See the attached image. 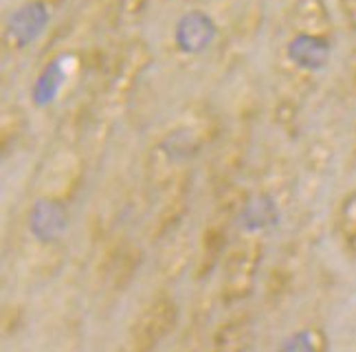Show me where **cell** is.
Returning <instances> with one entry per match:
<instances>
[{
  "mask_svg": "<svg viewBox=\"0 0 356 352\" xmlns=\"http://www.w3.org/2000/svg\"><path fill=\"white\" fill-rule=\"evenodd\" d=\"M161 31V49L187 71L227 69L257 35L262 0H172Z\"/></svg>",
  "mask_w": 356,
  "mask_h": 352,
  "instance_id": "2",
  "label": "cell"
},
{
  "mask_svg": "<svg viewBox=\"0 0 356 352\" xmlns=\"http://www.w3.org/2000/svg\"><path fill=\"white\" fill-rule=\"evenodd\" d=\"M310 232H301V236H295L286 242L280 258L273 262L264 280V297L270 306L282 304L286 297L295 291V284L299 280L301 269H304L308 253H310Z\"/></svg>",
  "mask_w": 356,
  "mask_h": 352,
  "instance_id": "10",
  "label": "cell"
},
{
  "mask_svg": "<svg viewBox=\"0 0 356 352\" xmlns=\"http://www.w3.org/2000/svg\"><path fill=\"white\" fill-rule=\"evenodd\" d=\"M71 7V0H11L0 18L3 64L33 60Z\"/></svg>",
  "mask_w": 356,
  "mask_h": 352,
  "instance_id": "5",
  "label": "cell"
},
{
  "mask_svg": "<svg viewBox=\"0 0 356 352\" xmlns=\"http://www.w3.org/2000/svg\"><path fill=\"white\" fill-rule=\"evenodd\" d=\"M141 3H149V0H141ZM134 5H136L134 0H130V9H134Z\"/></svg>",
  "mask_w": 356,
  "mask_h": 352,
  "instance_id": "18",
  "label": "cell"
},
{
  "mask_svg": "<svg viewBox=\"0 0 356 352\" xmlns=\"http://www.w3.org/2000/svg\"><path fill=\"white\" fill-rule=\"evenodd\" d=\"M266 253V242L234 236V242L220 264V289L218 300L225 306H238L253 295L259 278H262V262Z\"/></svg>",
  "mask_w": 356,
  "mask_h": 352,
  "instance_id": "8",
  "label": "cell"
},
{
  "mask_svg": "<svg viewBox=\"0 0 356 352\" xmlns=\"http://www.w3.org/2000/svg\"><path fill=\"white\" fill-rule=\"evenodd\" d=\"M181 319V308L170 293H156L143 304L132 319L126 344L117 352H156L159 346L172 337Z\"/></svg>",
  "mask_w": 356,
  "mask_h": 352,
  "instance_id": "9",
  "label": "cell"
},
{
  "mask_svg": "<svg viewBox=\"0 0 356 352\" xmlns=\"http://www.w3.org/2000/svg\"><path fill=\"white\" fill-rule=\"evenodd\" d=\"M346 88L352 95H356V45L352 47L348 64H346Z\"/></svg>",
  "mask_w": 356,
  "mask_h": 352,
  "instance_id": "16",
  "label": "cell"
},
{
  "mask_svg": "<svg viewBox=\"0 0 356 352\" xmlns=\"http://www.w3.org/2000/svg\"><path fill=\"white\" fill-rule=\"evenodd\" d=\"M86 179L84 145L71 134L58 132V139L40 161L33 174V194L71 202L77 198Z\"/></svg>",
  "mask_w": 356,
  "mask_h": 352,
  "instance_id": "7",
  "label": "cell"
},
{
  "mask_svg": "<svg viewBox=\"0 0 356 352\" xmlns=\"http://www.w3.org/2000/svg\"><path fill=\"white\" fill-rule=\"evenodd\" d=\"M253 335L251 313H236L218 323L202 352H249Z\"/></svg>",
  "mask_w": 356,
  "mask_h": 352,
  "instance_id": "12",
  "label": "cell"
},
{
  "mask_svg": "<svg viewBox=\"0 0 356 352\" xmlns=\"http://www.w3.org/2000/svg\"><path fill=\"white\" fill-rule=\"evenodd\" d=\"M222 139V119L204 102L189 104L156 132L143 154V181L156 194L194 174L196 161Z\"/></svg>",
  "mask_w": 356,
  "mask_h": 352,
  "instance_id": "3",
  "label": "cell"
},
{
  "mask_svg": "<svg viewBox=\"0 0 356 352\" xmlns=\"http://www.w3.org/2000/svg\"><path fill=\"white\" fill-rule=\"evenodd\" d=\"M339 18L330 0H286L270 29V75L275 86L273 115L293 128L297 115L332 66Z\"/></svg>",
  "mask_w": 356,
  "mask_h": 352,
  "instance_id": "1",
  "label": "cell"
},
{
  "mask_svg": "<svg viewBox=\"0 0 356 352\" xmlns=\"http://www.w3.org/2000/svg\"><path fill=\"white\" fill-rule=\"evenodd\" d=\"M68 207V202L40 194H31L26 202L18 227V253L33 275L47 278L62 266L71 227Z\"/></svg>",
  "mask_w": 356,
  "mask_h": 352,
  "instance_id": "4",
  "label": "cell"
},
{
  "mask_svg": "<svg viewBox=\"0 0 356 352\" xmlns=\"http://www.w3.org/2000/svg\"><path fill=\"white\" fill-rule=\"evenodd\" d=\"M350 166L356 168V126L352 132V147H350Z\"/></svg>",
  "mask_w": 356,
  "mask_h": 352,
  "instance_id": "17",
  "label": "cell"
},
{
  "mask_svg": "<svg viewBox=\"0 0 356 352\" xmlns=\"http://www.w3.org/2000/svg\"><path fill=\"white\" fill-rule=\"evenodd\" d=\"M334 11H337L341 29H343L356 45V0H334Z\"/></svg>",
  "mask_w": 356,
  "mask_h": 352,
  "instance_id": "15",
  "label": "cell"
},
{
  "mask_svg": "<svg viewBox=\"0 0 356 352\" xmlns=\"http://www.w3.org/2000/svg\"><path fill=\"white\" fill-rule=\"evenodd\" d=\"M191 179L194 174L172 183L170 187L156 192V207L152 218H149V236L152 240H163L178 232L187 207H189V194H191Z\"/></svg>",
  "mask_w": 356,
  "mask_h": 352,
  "instance_id": "11",
  "label": "cell"
},
{
  "mask_svg": "<svg viewBox=\"0 0 356 352\" xmlns=\"http://www.w3.org/2000/svg\"><path fill=\"white\" fill-rule=\"evenodd\" d=\"M277 352H330V335L319 323H308L286 337Z\"/></svg>",
  "mask_w": 356,
  "mask_h": 352,
  "instance_id": "14",
  "label": "cell"
},
{
  "mask_svg": "<svg viewBox=\"0 0 356 352\" xmlns=\"http://www.w3.org/2000/svg\"><path fill=\"white\" fill-rule=\"evenodd\" d=\"M332 234L341 251L356 258V187L339 198L332 209Z\"/></svg>",
  "mask_w": 356,
  "mask_h": 352,
  "instance_id": "13",
  "label": "cell"
},
{
  "mask_svg": "<svg viewBox=\"0 0 356 352\" xmlns=\"http://www.w3.org/2000/svg\"><path fill=\"white\" fill-rule=\"evenodd\" d=\"M246 198H249V183H236L213 194V205L200 227L194 249V278L198 282L207 280L216 269H220L234 242L236 225Z\"/></svg>",
  "mask_w": 356,
  "mask_h": 352,
  "instance_id": "6",
  "label": "cell"
}]
</instances>
